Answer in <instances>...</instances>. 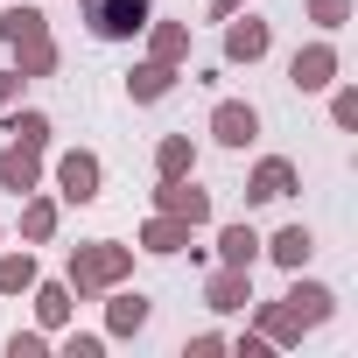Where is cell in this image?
I'll use <instances>...</instances> for the list:
<instances>
[{
  "mask_svg": "<svg viewBox=\"0 0 358 358\" xmlns=\"http://www.w3.org/2000/svg\"><path fill=\"white\" fill-rule=\"evenodd\" d=\"M204 134H211L218 148H232V155H239V148H253V141H260V106H253V99H218Z\"/></svg>",
  "mask_w": 358,
  "mask_h": 358,
  "instance_id": "cell-7",
  "label": "cell"
},
{
  "mask_svg": "<svg viewBox=\"0 0 358 358\" xmlns=\"http://www.w3.org/2000/svg\"><path fill=\"white\" fill-rule=\"evenodd\" d=\"M176 85H183V71H176V64H155V57H141V64L127 71V99H134V106H162Z\"/></svg>",
  "mask_w": 358,
  "mask_h": 358,
  "instance_id": "cell-14",
  "label": "cell"
},
{
  "mask_svg": "<svg viewBox=\"0 0 358 358\" xmlns=\"http://www.w3.org/2000/svg\"><path fill=\"white\" fill-rule=\"evenodd\" d=\"M29 302H36V323H43L50 337H57V330H64V323L78 316V295H71V281H43V274H36Z\"/></svg>",
  "mask_w": 358,
  "mask_h": 358,
  "instance_id": "cell-16",
  "label": "cell"
},
{
  "mask_svg": "<svg viewBox=\"0 0 358 358\" xmlns=\"http://www.w3.org/2000/svg\"><path fill=\"white\" fill-rule=\"evenodd\" d=\"M246 309H253V330H260L274 351H288V344H302V337H309V330L288 316V302H246Z\"/></svg>",
  "mask_w": 358,
  "mask_h": 358,
  "instance_id": "cell-21",
  "label": "cell"
},
{
  "mask_svg": "<svg viewBox=\"0 0 358 358\" xmlns=\"http://www.w3.org/2000/svg\"><path fill=\"white\" fill-rule=\"evenodd\" d=\"M218 260L225 267H260V232L239 218V225H218Z\"/></svg>",
  "mask_w": 358,
  "mask_h": 358,
  "instance_id": "cell-24",
  "label": "cell"
},
{
  "mask_svg": "<svg viewBox=\"0 0 358 358\" xmlns=\"http://www.w3.org/2000/svg\"><path fill=\"white\" fill-rule=\"evenodd\" d=\"M344 78V50L330 43V36H316V43H302L295 57H288V85L295 92H330Z\"/></svg>",
  "mask_w": 358,
  "mask_h": 358,
  "instance_id": "cell-4",
  "label": "cell"
},
{
  "mask_svg": "<svg viewBox=\"0 0 358 358\" xmlns=\"http://www.w3.org/2000/svg\"><path fill=\"white\" fill-rule=\"evenodd\" d=\"M281 302H288V316H295L302 330H323V323L337 316V288H330V281H309L302 267L288 274V295H281Z\"/></svg>",
  "mask_w": 358,
  "mask_h": 358,
  "instance_id": "cell-8",
  "label": "cell"
},
{
  "mask_svg": "<svg viewBox=\"0 0 358 358\" xmlns=\"http://www.w3.org/2000/svg\"><path fill=\"white\" fill-rule=\"evenodd\" d=\"M57 225H64V204L43 197V190H29V197H22V246H50Z\"/></svg>",
  "mask_w": 358,
  "mask_h": 358,
  "instance_id": "cell-18",
  "label": "cell"
},
{
  "mask_svg": "<svg viewBox=\"0 0 358 358\" xmlns=\"http://www.w3.org/2000/svg\"><path fill=\"white\" fill-rule=\"evenodd\" d=\"M0 246H8V225H0Z\"/></svg>",
  "mask_w": 358,
  "mask_h": 358,
  "instance_id": "cell-33",
  "label": "cell"
},
{
  "mask_svg": "<svg viewBox=\"0 0 358 358\" xmlns=\"http://www.w3.org/2000/svg\"><path fill=\"white\" fill-rule=\"evenodd\" d=\"M15 99H22V71H15V64H8V71H0V113H8V106H15Z\"/></svg>",
  "mask_w": 358,
  "mask_h": 358,
  "instance_id": "cell-30",
  "label": "cell"
},
{
  "mask_svg": "<svg viewBox=\"0 0 358 358\" xmlns=\"http://www.w3.org/2000/svg\"><path fill=\"white\" fill-rule=\"evenodd\" d=\"M155 323V302L134 288V281H120V288H106V337H141Z\"/></svg>",
  "mask_w": 358,
  "mask_h": 358,
  "instance_id": "cell-10",
  "label": "cell"
},
{
  "mask_svg": "<svg viewBox=\"0 0 358 358\" xmlns=\"http://www.w3.org/2000/svg\"><path fill=\"white\" fill-rule=\"evenodd\" d=\"M43 36H50V15L36 8V0H15V8L0 15V43H8V57L29 50V43H43Z\"/></svg>",
  "mask_w": 358,
  "mask_h": 358,
  "instance_id": "cell-17",
  "label": "cell"
},
{
  "mask_svg": "<svg viewBox=\"0 0 358 358\" xmlns=\"http://www.w3.org/2000/svg\"><path fill=\"white\" fill-rule=\"evenodd\" d=\"M239 8H253V0H211V8H204V22H232Z\"/></svg>",
  "mask_w": 358,
  "mask_h": 358,
  "instance_id": "cell-32",
  "label": "cell"
},
{
  "mask_svg": "<svg viewBox=\"0 0 358 358\" xmlns=\"http://www.w3.org/2000/svg\"><path fill=\"white\" fill-rule=\"evenodd\" d=\"M162 176H197V134H162L155 141V183Z\"/></svg>",
  "mask_w": 358,
  "mask_h": 358,
  "instance_id": "cell-22",
  "label": "cell"
},
{
  "mask_svg": "<svg viewBox=\"0 0 358 358\" xmlns=\"http://www.w3.org/2000/svg\"><path fill=\"white\" fill-rule=\"evenodd\" d=\"M295 162L288 155H260L253 162V176H246V204H281V197H295Z\"/></svg>",
  "mask_w": 358,
  "mask_h": 358,
  "instance_id": "cell-12",
  "label": "cell"
},
{
  "mask_svg": "<svg viewBox=\"0 0 358 358\" xmlns=\"http://www.w3.org/2000/svg\"><path fill=\"white\" fill-rule=\"evenodd\" d=\"M0 190H8V197L43 190V155H36V148H22V141H8V148H0Z\"/></svg>",
  "mask_w": 358,
  "mask_h": 358,
  "instance_id": "cell-13",
  "label": "cell"
},
{
  "mask_svg": "<svg viewBox=\"0 0 358 358\" xmlns=\"http://www.w3.org/2000/svg\"><path fill=\"white\" fill-rule=\"evenodd\" d=\"M64 281H71V295H78V302H92V295H106V288L134 281V246H120V239H85V246H71Z\"/></svg>",
  "mask_w": 358,
  "mask_h": 358,
  "instance_id": "cell-1",
  "label": "cell"
},
{
  "mask_svg": "<svg viewBox=\"0 0 358 358\" xmlns=\"http://www.w3.org/2000/svg\"><path fill=\"white\" fill-rule=\"evenodd\" d=\"M351 15H358V0H302V22H309L316 36H337V29H351Z\"/></svg>",
  "mask_w": 358,
  "mask_h": 358,
  "instance_id": "cell-26",
  "label": "cell"
},
{
  "mask_svg": "<svg viewBox=\"0 0 358 358\" xmlns=\"http://www.w3.org/2000/svg\"><path fill=\"white\" fill-rule=\"evenodd\" d=\"M330 127L337 134H358V85H344V78L330 85Z\"/></svg>",
  "mask_w": 358,
  "mask_h": 358,
  "instance_id": "cell-27",
  "label": "cell"
},
{
  "mask_svg": "<svg viewBox=\"0 0 358 358\" xmlns=\"http://www.w3.org/2000/svg\"><path fill=\"white\" fill-rule=\"evenodd\" d=\"M141 36H148V57H155V64H176V71L190 64V22H162V15H155Z\"/></svg>",
  "mask_w": 358,
  "mask_h": 358,
  "instance_id": "cell-19",
  "label": "cell"
},
{
  "mask_svg": "<svg viewBox=\"0 0 358 358\" xmlns=\"http://www.w3.org/2000/svg\"><path fill=\"white\" fill-rule=\"evenodd\" d=\"M36 274H43L36 246H0V295H29Z\"/></svg>",
  "mask_w": 358,
  "mask_h": 358,
  "instance_id": "cell-23",
  "label": "cell"
},
{
  "mask_svg": "<svg viewBox=\"0 0 358 358\" xmlns=\"http://www.w3.org/2000/svg\"><path fill=\"white\" fill-rule=\"evenodd\" d=\"M50 183H57V204H99L106 197V162L92 155V148H64L57 162H50Z\"/></svg>",
  "mask_w": 358,
  "mask_h": 358,
  "instance_id": "cell-2",
  "label": "cell"
},
{
  "mask_svg": "<svg viewBox=\"0 0 358 358\" xmlns=\"http://www.w3.org/2000/svg\"><path fill=\"white\" fill-rule=\"evenodd\" d=\"M155 22V0H85V29L99 43H134Z\"/></svg>",
  "mask_w": 358,
  "mask_h": 358,
  "instance_id": "cell-3",
  "label": "cell"
},
{
  "mask_svg": "<svg viewBox=\"0 0 358 358\" xmlns=\"http://www.w3.org/2000/svg\"><path fill=\"white\" fill-rule=\"evenodd\" d=\"M15 71H22V85H36V78H57V71H64V50H57V36H43V43L15 50Z\"/></svg>",
  "mask_w": 358,
  "mask_h": 358,
  "instance_id": "cell-25",
  "label": "cell"
},
{
  "mask_svg": "<svg viewBox=\"0 0 358 358\" xmlns=\"http://www.w3.org/2000/svg\"><path fill=\"white\" fill-rule=\"evenodd\" d=\"M43 351H50V330H43V323H36V330H15V337H8V358H43Z\"/></svg>",
  "mask_w": 358,
  "mask_h": 358,
  "instance_id": "cell-29",
  "label": "cell"
},
{
  "mask_svg": "<svg viewBox=\"0 0 358 358\" xmlns=\"http://www.w3.org/2000/svg\"><path fill=\"white\" fill-rule=\"evenodd\" d=\"M260 260H274L281 274H295V267L316 260V232H309V225H281L274 239H260Z\"/></svg>",
  "mask_w": 358,
  "mask_h": 358,
  "instance_id": "cell-15",
  "label": "cell"
},
{
  "mask_svg": "<svg viewBox=\"0 0 358 358\" xmlns=\"http://www.w3.org/2000/svg\"><path fill=\"white\" fill-rule=\"evenodd\" d=\"M155 211H169V218H183V225H211V190L197 183V176H162L155 183Z\"/></svg>",
  "mask_w": 358,
  "mask_h": 358,
  "instance_id": "cell-6",
  "label": "cell"
},
{
  "mask_svg": "<svg viewBox=\"0 0 358 358\" xmlns=\"http://www.w3.org/2000/svg\"><path fill=\"white\" fill-rule=\"evenodd\" d=\"M218 29H225V43H218V50H225V64H232V71H239V64L253 71V64L274 50V22H260L253 8H239V15H232V22H218Z\"/></svg>",
  "mask_w": 358,
  "mask_h": 358,
  "instance_id": "cell-5",
  "label": "cell"
},
{
  "mask_svg": "<svg viewBox=\"0 0 358 358\" xmlns=\"http://www.w3.org/2000/svg\"><path fill=\"white\" fill-rule=\"evenodd\" d=\"M183 351H197V358H204V351H225V330H197Z\"/></svg>",
  "mask_w": 358,
  "mask_h": 358,
  "instance_id": "cell-31",
  "label": "cell"
},
{
  "mask_svg": "<svg viewBox=\"0 0 358 358\" xmlns=\"http://www.w3.org/2000/svg\"><path fill=\"white\" fill-rule=\"evenodd\" d=\"M50 344H57L64 358H99V351H106V337H99V330H71V323H64Z\"/></svg>",
  "mask_w": 358,
  "mask_h": 358,
  "instance_id": "cell-28",
  "label": "cell"
},
{
  "mask_svg": "<svg viewBox=\"0 0 358 358\" xmlns=\"http://www.w3.org/2000/svg\"><path fill=\"white\" fill-rule=\"evenodd\" d=\"M246 302H253V267H225V260H218V267L204 274V309H218V316H239Z\"/></svg>",
  "mask_w": 358,
  "mask_h": 358,
  "instance_id": "cell-11",
  "label": "cell"
},
{
  "mask_svg": "<svg viewBox=\"0 0 358 358\" xmlns=\"http://www.w3.org/2000/svg\"><path fill=\"white\" fill-rule=\"evenodd\" d=\"M0 120H8V141H22V148L50 155V141H57V120H50V113H36V106H8Z\"/></svg>",
  "mask_w": 358,
  "mask_h": 358,
  "instance_id": "cell-20",
  "label": "cell"
},
{
  "mask_svg": "<svg viewBox=\"0 0 358 358\" xmlns=\"http://www.w3.org/2000/svg\"><path fill=\"white\" fill-rule=\"evenodd\" d=\"M190 246H197V225L169 218V211H148L141 232H134V253H155V260H176V253H190Z\"/></svg>",
  "mask_w": 358,
  "mask_h": 358,
  "instance_id": "cell-9",
  "label": "cell"
}]
</instances>
